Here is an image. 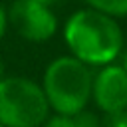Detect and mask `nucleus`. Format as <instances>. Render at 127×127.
Here are the masks:
<instances>
[{
	"mask_svg": "<svg viewBox=\"0 0 127 127\" xmlns=\"http://www.w3.org/2000/svg\"><path fill=\"white\" fill-rule=\"evenodd\" d=\"M50 105L42 85L24 75H6L0 81V123L4 127H42Z\"/></svg>",
	"mask_w": 127,
	"mask_h": 127,
	"instance_id": "3",
	"label": "nucleus"
},
{
	"mask_svg": "<svg viewBox=\"0 0 127 127\" xmlns=\"http://www.w3.org/2000/svg\"><path fill=\"white\" fill-rule=\"evenodd\" d=\"M8 26L28 42H48L58 32V18L46 4L34 0H14L8 8Z\"/></svg>",
	"mask_w": 127,
	"mask_h": 127,
	"instance_id": "4",
	"label": "nucleus"
},
{
	"mask_svg": "<svg viewBox=\"0 0 127 127\" xmlns=\"http://www.w3.org/2000/svg\"><path fill=\"white\" fill-rule=\"evenodd\" d=\"M42 127H77L73 115H62V113H54L50 115Z\"/></svg>",
	"mask_w": 127,
	"mask_h": 127,
	"instance_id": "7",
	"label": "nucleus"
},
{
	"mask_svg": "<svg viewBox=\"0 0 127 127\" xmlns=\"http://www.w3.org/2000/svg\"><path fill=\"white\" fill-rule=\"evenodd\" d=\"M107 127H127V109L107 117Z\"/></svg>",
	"mask_w": 127,
	"mask_h": 127,
	"instance_id": "9",
	"label": "nucleus"
},
{
	"mask_svg": "<svg viewBox=\"0 0 127 127\" xmlns=\"http://www.w3.org/2000/svg\"><path fill=\"white\" fill-rule=\"evenodd\" d=\"M64 42L69 56L89 67H101L119 60L125 40L117 18L89 6L75 10L64 24Z\"/></svg>",
	"mask_w": 127,
	"mask_h": 127,
	"instance_id": "1",
	"label": "nucleus"
},
{
	"mask_svg": "<svg viewBox=\"0 0 127 127\" xmlns=\"http://www.w3.org/2000/svg\"><path fill=\"white\" fill-rule=\"evenodd\" d=\"M89 8L99 10L103 14H109L113 18L127 16V0H83Z\"/></svg>",
	"mask_w": 127,
	"mask_h": 127,
	"instance_id": "6",
	"label": "nucleus"
},
{
	"mask_svg": "<svg viewBox=\"0 0 127 127\" xmlns=\"http://www.w3.org/2000/svg\"><path fill=\"white\" fill-rule=\"evenodd\" d=\"M0 127H4V125H2V123H0Z\"/></svg>",
	"mask_w": 127,
	"mask_h": 127,
	"instance_id": "14",
	"label": "nucleus"
},
{
	"mask_svg": "<svg viewBox=\"0 0 127 127\" xmlns=\"http://www.w3.org/2000/svg\"><path fill=\"white\" fill-rule=\"evenodd\" d=\"M6 30H8V10L0 4V40L4 38Z\"/></svg>",
	"mask_w": 127,
	"mask_h": 127,
	"instance_id": "10",
	"label": "nucleus"
},
{
	"mask_svg": "<svg viewBox=\"0 0 127 127\" xmlns=\"http://www.w3.org/2000/svg\"><path fill=\"white\" fill-rule=\"evenodd\" d=\"M91 99L107 117L127 109V71L121 64H107L93 71Z\"/></svg>",
	"mask_w": 127,
	"mask_h": 127,
	"instance_id": "5",
	"label": "nucleus"
},
{
	"mask_svg": "<svg viewBox=\"0 0 127 127\" xmlns=\"http://www.w3.org/2000/svg\"><path fill=\"white\" fill-rule=\"evenodd\" d=\"M6 77V65H4V60L0 58V81Z\"/></svg>",
	"mask_w": 127,
	"mask_h": 127,
	"instance_id": "12",
	"label": "nucleus"
},
{
	"mask_svg": "<svg viewBox=\"0 0 127 127\" xmlns=\"http://www.w3.org/2000/svg\"><path fill=\"white\" fill-rule=\"evenodd\" d=\"M34 2H40V4H46V6H54V4H58V2H62V0H34Z\"/></svg>",
	"mask_w": 127,
	"mask_h": 127,
	"instance_id": "13",
	"label": "nucleus"
},
{
	"mask_svg": "<svg viewBox=\"0 0 127 127\" xmlns=\"http://www.w3.org/2000/svg\"><path fill=\"white\" fill-rule=\"evenodd\" d=\"M73 119H75V125L77 127H101L97 115L91 113V111H87V109H83L77 115H73Z\"/></svg>",
	"mask_w": 127,
	"mask_h": 127,
	"instance_id": "8",
	"label": "nucleus"
},
{
	"mask_svg": "<svg viewBox=\"0 0 127 127\" xmlns=\"http://www.w3.org/2000/svg\"><path fill=\"white\" fill-rule=\"evenodd\" d=\"M119 58H121V65H123V67H125V71H127V46L123 48V52H121V56H119Z\"/></svg>",
	"mask_w": 127,
	"mask_h": 127,
	"instance_id": "11",
	"label": "nucleus"
},
{
	"mask_svg": "<svg viewBox=\"0 0 127 127\" xmlns=\"http://www.w3.org/2000/svg\"><path fill=\"white\" fill-rule=\"evenodd\" d=\"M93 71L73 56H58L44 69L40 81L50 111L62 115H77L91 101Z\"/></svg>",
	"mask_w": 127,
	"mask_h": 127,
	"instance_id": "2",
	"label": "nucleus"
}]
</instances>
